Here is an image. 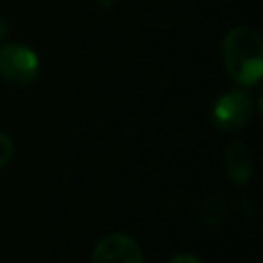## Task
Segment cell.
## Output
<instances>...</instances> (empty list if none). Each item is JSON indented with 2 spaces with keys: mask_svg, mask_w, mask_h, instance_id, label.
Masks as SVG:
<instances>
[{
  "mask_svg": "<svg viewBox=\"0 0 263 263\" xmlns=\"http://www.w3.org/2000/svg\"><path fill=\"white\" fill-rule=\"evenodd\" d=\"M168 263H201L195 255H191V253H179V255H175Z\"/></svg>",
  "mask_w": 263,
  "mask_h": 263,
  "instance_id": "obj_7",
  "label": "cell"
},
{
  "mask_svg": "<svg viewBox=\"0 0 263 263\" xmlns=\"http://www.w3.org/2000/svg\"><path fill=\"white\" fill-rule=\"evenodd\" d=\"M6 35H8V25H6L4 18H0V41H2Z\"/></svg>",
  "mask_w": 263,
  "mask_h": 263,
  "instance_id": "obj_8",
  "label": "cell"
},
{
  "mask_svg": "<svg viewBox=\"0 0 263 263\" xmlns=\"http://www.w3.org/2000/svg\"><path fill=\"white\" fill-rule=\"evenodd\" d=\"M92 263H142V251L132 236L109 234L95 247Z\"/></svg>",
  "mask_w": 263,
  "mask_h": 263,
  "instance_id": "obj_4",
  "label": "cell"
},
{
  "mask_svg": "<svg viewBox=\"0 0 263 263\" xmlns=\"http://www.w3.org/2000/svg\"><path fill=\"white\" fill-rule=\"evenodd\" d=\"M12 152H14V144H12V140H10L4 132H0V168L12 158Z\"/></svg>",
  "mask_w": 263,
  "mask_h": 263,
  "instance_id": "obj_6",
  "label": "cell"
},
{
  "mask_svg": "<svg viewBox=\"0 0 263 263\" xmlns=\"http://www.w3.org/2000/svg\"><path fill=\"white\" fill-rule=\"evenodd\" d=\"M41 70V62L37 53L23 43H4L0 45V76L14 84L25 86L31 84Z\"/></svg>",
  "mask_w": 263,
  "mask_h": 263,
  "instance_id": "obj_2",
  "label": "cell"
},
{
  "mask_svg": "<svg viewBox=\"0 0 263 263\" xmlns=\"http://www.w3.org/2000/svg\"><path fill=\"white\" fill-rule=\"evenodd\" d=\"M222 60L228 76L240 86H253L263 76V43L251 27H234L222 43Z\"/></svg>",
  "mask_w": 263,
  "mask_h": 263,
  "instance_id": "obj_1",
  "label": "cell"
},
{
  "mask_svg": "<svg viewBox=\"0 0 263 263\" xmlns=\"http://www.w3.org/2000/svg\"><path fill=\"white\" fill-rule=\"evenodd\" d=\"M224 164H226V173L234 183H247L253 177V158L251 152L245 144L234 142L226 148L224 154Z\"/></svg>",
  "mask_w": 263,
  "mask_h": 263,
  "instance_id": "obj_5",
  "label": "cell"
},
{
  "mask_svg": "<svg viewBox=\"0 0 263 263\" xmlns=\"http://www.w3.org/2000/svg\"><path fill=\"white\" fill-rule=\"evenodd\" d=\"M255 103L247 90L234 88L220 95L212 107V123L222 132H238L253 117Z\"/></svg>",
  "mask_w": 263,
  "mask_h": 263,
  "instance_id": "obj_3",
  "label": "cell"
},
{
  "mask_svg": "<svg viewBox=\"0 0 263 263\" xmlns=\"http://www.w3.org/2000/svg\"><path fill=\"white\" fill-rule=\"evenodd\" d=\"M97 2H99V4H101V6H105V8H107V6H111V4H113V0H97Z\"/></svg>",
  "mask_w": 263,
  "mask_h": 263,
  "instance_id": "obj_9",
  "label": "cell"
}]
</instances>
